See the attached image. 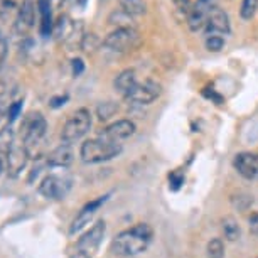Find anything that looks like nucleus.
Masks as SVG:
<instances>
[{
    "label": "nucleus",
    "mask_w": 258,
    "mask_h": 258,
    "mask_svg": "<svg viewBox=\"0 0 258 258\" xmlns=\"http://www.w3.org/2000/svg\"><path fill=\"white\" fill-rule=\"evenodd\" d=\"M258 9V0H243L241 2V17L245 19V21H250V19L255 16Z\"/></svg>",
    "instance_id": "bb28decb"
},
{
    "label": "nucleus",
    "mask_w": 258,
    "mask_h": 258,
    "mask_svg": "<svg viewBox=\"0 0 258 258\" xmlns=\"http://www.w3.org/2000/svg\"><path fill=\"white\" fill-rule=\"evenodd\" d=\"M233 165L238 170V174L245 179H256L258 177V155L250 152H241L235 155Z\"/></svg>",
    "instance_id": "ddd939ff"
},
{
    "label": "nucleus",
    "mask_w": 258,
    "mask_h": 258,
    "mask_svg": "<svg viewBox=\"0 0 258 258\" xmlns=\"http://www.w3.org/2000/svg\"><path fill=\"white\" fill-rule=\"evenodd\" d=\"M152 240V228L145 223H139L130 230L121 231L113 238L110 250L118 256H135L147 250Z\"/></svg>",
    "instance_id": "f257e3e1"
},
{
    "label": "nucleus",
    "mask_w": 258,
    "mask_h": 258,
    "mask_svg": "<svg viewBox=\"0 0 258 258\" xmlns=\"http://www.w3.org/2000/svg\"><path fill=\"white\" fill-rule=\"evenodd\" d=\"M95 44H98V39H96L95 34H85V37H83V42H81V49L90 52L93 51Z\"/></svg>",
    "instance_id": "c756f323"
},
{
    "label": "nucleus",
    "mask_w": 258,
    "mask_h": 258,
    "mask_svg": "<svg viewBox=\"0 0 258 258\" xmlns=\"http://www.w3.org/2000/svg\"><path fill=\"white\" fill-rule=\"evenodd\" d=\"M137 75H135L134 70H125L121 71L118 76L115 78V90L118 91L121 96H126L135 88V85H137Z\"/></svg>",
    "instance_id": "6ab92c4d"
},
{
    "label": "nucleus",
    "mask_w": 258,
    "mask_h": 258,
    "mask_svg": "<svg viewBox=\"0 0 258 258\" xmlns=\"http://www.w3.org/2000/svg\"><path fill=\"white\" fill-rule=\"evenodd\" d=\"M71 189V179L62 176H46L42 179L41 186H39V192L47 199H64L66 194Z\"/></svg>",
    "instance_id": "6e6552de"
},
{
    "label": "nucleus",
    "mask_w": 258,
    "mask_h": 258,
    "mask_svg": "<svg viewBox=\"0 0 258 258\" xmlns=\"http://www.w3.org/2000/svg\"><path fill=\"white\" fill-rule=\"evenodd\" d=\"M71 68H73V75L80 76L81 73L85 71V62H83V59H80V57H76V59H73Z\"/></svg>",
    "instance_id": "72a5a7b5"
},
{
    "label": "nucleus",
    "mask_w": 258,
    "mask_h": 258,
    "mask_svg": "<svg viewBox=\"0 0 258 258\" xmlns=\"http://www.w3.org/2000/svg\"><path fill=\"white\" fill-rule=\"evenodd\" d=\"M231 203L238 211H246V209L253 204V198L248 196V194H245V192H240V194H236V196L231 198Z\"/></svg>",
    "instance_id": "a878e982"
},
{
    "label": "nucleus",
    "mask_w": 258,
    "mask_h": 258,
    "mask_svg": "<svg viewBox=\"0 0 258 258\" xmlns=\"http://www.w3.org/2000/svg\"><path fill=\"white\" fill-rule=\"evenodd\" d=\"M162 93V86L160 83L154 80H145L144 83H137L135 88L125 96L130 103L135 105H150L152 101H155Z\"/></svg>",
    "instance_id": "0eeeda50"
},
{
    "label": "nucleus",
    "mask_w": 258,
    "mask_h": 258,
    "mask_svg": "<svg viewBox=\"0 0 258 258\" xmlns=\"http://www.w3.org/2000/svg\"><path fill=\"white\" fill-rule=\"evenodd\" d=\"M4 169H6V160L0 157V174H2V170H4Z\"/></svg>",
    "instance_id": "58836bf2"
},
{
    "label": "nucleus",
    "mask_w": 258,
    "mask_h": 258,
    "mask_svg": "<svg viewBox=\"0 0 258 258\" xmlns=\"http://www.w3.org/2000/svg\"><path fill=\"white\" fill-rule=\"evenodd\" d=\"M36 4L32 0H22V4L19 6L16 22H14V31L17 36L26 37L29 31L34 27L36 24Z\"/></svg>",
    "instance_id": "1a4fd4ad"
},
{
    "label": "nucleus",
    "mask_w": 258,
    "mask_h": 258,
    "mask_svg": "<svg viewBox=\"0 0 258 258\" xmlns=\"http://www.w3.org/2000/svg\"><path fill=\"white\" fill-rule=\"evenodd\" d=\"M17 7V0H0V19L11 16V12Z\"/></svg>",
    "instance_id": "c85d7f7f"
},
{
    "label": "nucleus",
    "mask_w": 258,
    "mask_h": 258,
    "mask_svg": "<svg viewBox=\"0 0 258 258\" xmlns=\"http://www.w3.org/2000/svg\"><path fill=\"white\" fill-rule=\"evenodd\" d=\"M106 199H108V196H101L98 199H95V201L88 203L85 208L81 209L80 214H78V216L75 218V221H73V225H71V230H70L71 235H75V233L81 231L83 228H85L91 220H93V216L96 214V211H98L100 206L106 201Z\"/></svg>",
    "instance_id": "4468645a"
},
{
    "label": "nucleus",
    "mask_w": 258,
    "mask_h": 258,
    "mask_svg": "<svg viewBox=\"0 0 258 258\" xmlns=\"http://www.w3.org/2000/svg\"><path fill=\"white\" fill-rule=\"evenodd\" d=\"M49 2H51V6H52V7H61L62 4L66 2V0H49Z\"/></svg>",
    "instance_id": "4c0bfd02"
},
{
    "label": "nucleus",
    "mask_w": 258,
    "mask_h": 258,
    "mask_svg": "<svg viewBox=\"0 0 258 258\" xmlns=\"http://www.w3.org/2000/svg\"><path fill=\"white\" fill-rule=\"evenodd\" d=\"M2 100H6V85L0 81V101Z\"/></svg>",
    "instance_id": "e433bc0d"
},
{
    "label": "nucleus",
    "mask_w": 258,
    "mask_h": 258,
    "mask_svg": "<svg viewBox=\"0 0 258 258\" xmlns=\"http://www.w3.org/2000/svg\"><path fill=\"white\" fill-rule=\"evenodd\" d=\"M108 24L116 29H130V27H134V16H130L123 9L113 11L108 16Z\"/></svg>",
    "instance_id": "aec40b11"
},
{
    "label": "nucleus",
    "mask_w": 258,
    "mask_h": 258,
    "mask_svg": "<svg viewBox=\"0 0 258 258\" xmlns=\"http://www.w3.org/2000/svg\"><path fill=\"white\" fill-rule=\"evenodd\" d=\"M14 139H16V134H14L12 126L7 125L0 128V157H6L14 149Z\"/></svg>",
    "instance_id": "4be33fe9"
},
{
    "label": "nucleus",
    "mask_w": 258,
    "mask_h": 258,
    "mask_svg": "<svg viewBox=\"0 0 258 258\" xmlns=\"http://www.w3.org/2000/svg\"><path fill=\"white\" fill-rule=\"evenodd\" d=\"M39 16H41V24H39V34L42 37H49L52 34V27H54V22H52V14H51V2L49 0H37L36 4Z\"/></svg>",
    "instance_id": "f3484780"
},
{
    "label": "nucleus",
    "mask_w": 258,
    "mask_h": 258,
    "mask_svg": "<svg viewBox=\"0 0 258 258\" xmlns=\"http://www.w3.org/2000/svg\"><path fill=\"white\" fill-rule=\"evenodd\" d=\"M21 111H22V101H16V103L9 105V110H7V118H9V121L17 120V116L21 115Z\"/></svg>",
    "instance_id": "7c9ffc66"
},
{
    "label": "nucleus",
    "mask_w": 258,
    "mask_h": 258,
    "mask_svg": "<svg viewBox=\"0 0 258 258\" xmlns=\"http://www.w3.org/2000/svg\"><path fill=\"white\" fill-rule=\"evenodd\" d=\"M204 27H206L208 36H225V34L230 32V19H228L226 12H223L221 9L213 7Z\"/></svg>",
    "instance_id": "f8f14e48"
},
{
    "label": "nucleus",
    "mask_w": 258,
    "mask_h": 258,
    "mask_svg": "<svg viewBox=\"0 0 258 258\" xmlns=\"http://www.w3.org/2000/svg\"><path fill=\"white\" fill-rule=\"evenodd\" d=\"M75 160V152L71 149V144H61L47 155V165L51 167H68Z\"/></svg>",
    "instance_id": "dca6fc26"
},
{
    "label": "nucleus",
    "mask_w": 258,
    "mask_h": 258,
    "mask_svg": "<svg viewBox=\"0 0 258 258\" xmlns=\"http://www.w3.org/2000/svg\"><path fill=\"white\" fill-rule=\"evenodd\" d=\"M68 101V95H61V96H52L49 100V106L51 108H59Z\"/></svg>",
    "instance_id": "f704fd0d"
},
{
    "label": "nucleus",
    "mask_w": 258,
    "mask_h": 258,
    "mask_svg": "<svg viewBox=\"0 0 258 258\" xmlns=\"http://www.w3.org/2000/svg\"><path fill=\"white\" fill-rule=\"evenodd\" d=\"M248 228H250L251 235L258 238V213L250 214V218H248Z\"/></svg>",
    "instance_id": "473e14b6"
},
{
    "label": "nucleus",
    "mask_w": 258,
    "mask_h": 258,
    "mask_svg": "<svg viewBox=\"0 0 258 258\" xmlns=\"http://www.w3.org/2000/svg\"><path fill=\"white\" fill-rule=\"evenodd\" d=\"M27 159H29V154L27 150L22 147H16L6 155V170L11 177H17L19 174L22 172V169H26L27 165Z\"/></svg>",
    "instance_id": "2eb2a0df"
},
{
    "label": "nucleus",
    "mask_w": 258,
    "mask_h": 258,
    "mask_svg": "<svg viewBox=\"0 0 258 258\" xmlns=\"http://www.w3.org/2000/svg\"><path fill=\"white\" fill-rule=\"evenodd\" d=\"M116 111H118V103H115V101H103V103H100L98 108H96V115H98V118L101 121H106V120H110Z\"/></svg>",
    "instance_id": "b1692460"
},
{
    "label": "nucleus",
    "mask_w": 258,
    "mask_h": 258,
    "mask_svg": "<svg viewBox=\"0 0 258 258\" xmlns=\"http://www.w3.org/2000/svg\"><path fill=\"white\" fill-rule=\"evenodd\" d=\"M139 34L134 27L130 29H115L113 32H110L106 39L103 41V46L108 47L110 51L115 52H125L137 44Z\"/></svg>",
    "instance_id": "423d86ee"
},
{
    "label": "nucleus",
    "mask_w": 258,
    "mask_h": 258,
    "mask_svg": "<svg viewBox=\"0 0 258 258\" xmlns=\"http://www.w3.org/2000/svg\"><path fill=\"white\" fill-rule=\"evenodd\" d=\"M106 231V225L105 221H98L96 225L91 228L88 233H85L83 238H80L76 246V251L73 253L71 258H91L95 255V251L98 250L100 243L103 241Z\"/></svg>",
    "instance_id": "39448f33"
},
{
    "label": "nucleus",
    "mask_w": 258,
    "mask_h": 258,
    "mask_svg": "<svg viewBox=\"0 0 258 258\" xmlns=\"http://www.w3.org/2000/svg\"><path fill=\"white\" fill-rule=\"evenodd\" d=\"M135 123L130 120H116L111 125H108L106 128L101 130L100 139L110 140V142H116L118 144L120 140H125L128 137H132L135 134Z\"/></svg>",
    "instance_id": "9d476101"
},
{
    "label": "nucleus",
    "mask_w": 258,
    "mask_h": 258,
    "mask_svg": "<svg viewBox=\"0 0 258 258\" xmlns=\"http://www.w3.org/2000/svg\"><path fill=\"white\" fill-rule=\"evenodd\" d=\"M121 154V145L116 142H110L105 139H91L86 140L81 145L80 155L83 159V162L86 164H98L105 162V160H111L115 157H118Z\"/></svg>",
    "instance_id": "7ed1b4c3"
},
{
    "label": "nucleus",
    "mask_w": 258,
    "mask_h": 258,
    "mask_svg": "<svg viewBox=\"0 0 258 258\" xmlns=\"http://www.w3.org/2000/svg\"><path fill=\"white\" fill-rule=\"evenodd\" d=\"M209 258H223L225 256V243L220 238H213L206 246Z\"/></svg>",
    "instance_id": "393cba45"
},
{
    "label": "nucleus",
    "mask_w": 258,
    "mask_h": 258,
    "mask_svg": "<svg viewBox=\"0 0 258 258\" xmlns=\"http://www.w3.org/2000/svg\"><path fill=\"white\" fill-rule=\"evenodd\" d=\"M221 231L228 241H236V240H240V236H241V228L235 218H231V216H226L225 220L221 221Z\"/></svg>",
    "instance_id": "412c9836"
},
{
    "label": "nucleus",
    "mask_w": 258,
    "mask_h": 258,
    "mask_svg": "<svg viewBox=\"0 0 258 258\" xmlns=\"http://www.w3.org/2000/svg\"><path fill=\"white\" fill-rule=\"evenodd\" d=\"M6 54H7V41H6V37L0 34V64H2Z\"/></svg>",
    "instance_id": "c9c22d12"
},
{
    "label": "nucleus",
    "mask_w": 258,
    "mask_h": 258,
    "mask_svg": "<svg viewBox=\"0 0 258 258\" xmlns=\"http://www.w3.org/2000/svg\"><path fill=\"white\" fill-rule=\"evenodd\" d=\"M91 128V113L88 108H80L71 115V118L62 126L61 139L64 144H73L90 132Z\"/></svg>",
    "instance_id": "20e7f679"
},
{
    "label": "nucleus",
    "mask_w": 258,
    "mask_h": 258,
    "mask_svg": "<svg viewBox=\"0 0 258 258\" xmlns=\"http://www.w3.org/2000/svg\"><path fill=\"white\" fill-rule=\"evenodd\" d=\"M78 22H75L73 19L68 16H59L57 21L54 22V27H52V36H54L57 41L68 42L71 39V36L76 31Z\"/></svg>",
    "instance_id": "a211bd4d"
},
{
    "label": "nucleus",
    "mask_w": 258,
    "mask_h": 258,
    "mask_svg": "<svg viewBox=\"0 0 258 258\" xmlns=\"http://www.w3.org/2000/svg\"><path fill=\"white\" fill-rule=\"evenodd\" d=\"M211 0H198L194 4V7L187 12V26L191 31H201V29L206 26L208 22V16L211 12Z\"/></svg>",
    "instance_id": "9b49d317"
},
{
    "label": "nucleus",
    "mask_w": 258,
    "mask_h": 258,
    "mask_svg": "<svg viewBox=\"0 0 258 258\" xmlns=\"http://www.w3.org/2000/svg\"><path fill=\"white\" fill-rule=\"evenodd\" d=\"M223 46H225V39H223L221 36H208V39H206L208 51L218 52V51L223 49Z\"/></svg>",
    "instance_id": "cd10ccee"
},
{
    "label": "nucleus",
    "mask_w": 258,
    "mask_h": 258,
    "mask_svg": "<svg viewBox=\"0 0 258 258\" xmlns=\"http://www.w3.org/2000/svg\"><path fill=\"white\" fill-rule=\"evenodd\" d=\"M86 2H88V0H75V4H76V6H85Z\"/></svg>",
    "instance_id": "ea45409f"
},
{
    "label": "nucleus",
    "mask_w": 258,
    "mask_h": 258,
    "mask_svg": "<svg viewBox=\"0 0 258 258\" xmlns=\"http://www.w3.org/2000/svg\"><path fill=\"white\" fill-rule=\"evenodd\" d=\"M169 182H170V189L177 191V189L181 187V184H184V176H182V172H172V174L169 176Z\"/></svg>",
    "instance_id": "2f4dec72"
},
{
    "label": "nucleus",
    "mask_w": 258,
    "mask_h": 258,
    "mask_svg": "<svg viewBox=\"0 0 258 258\" xmlns=\"http://www.w3.org/2000/svg\"><path fill=\"white\" fill-rule=\"evenodd\" d=\"M120 7L125 12H128L130 16H142L147 12V4L144 0H118Z\"/></svg>",
    "instance_id": "5701e85b"
},
{
    "label": "nucleus",
    "mask_w": 258,
    "mask_h": 258,
    "mask_svg": "<svg viewBox=\"0 0 258 258\" xmlns=\"http://www.w3.org/2000/svg\"><path fill=\"white\" fill-rule=\"evenodd\" d=\"M21 130H22V139H24V144H22L24 149L27 150L29 157H34L37 147L42 144V140H44V135L47 130L46 118L42 116V113H39V111L29 113L22 121Z\"/></svg>",
    "instance_id": "f03ea898"
}]
</instances>
